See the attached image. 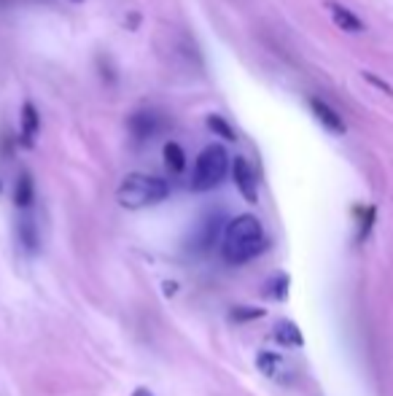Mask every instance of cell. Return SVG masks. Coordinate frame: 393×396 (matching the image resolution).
<instances>
[{"label":"cell","mask_w":393,"mask_h":396,"mask_svg":"<svg viewBox=\"0 0 393 396\" xmlns=\"http://www.w3.org/2000/svg\"><path fill=\"white\" fill-rule=\"evenodd\" d=\"M264 248H267V235H264V226L256 216L245 213L223 226L221 254L226 264H245V261L256 259Z\"/></svg>","instance_id":"1"},{"label":"cell","mask_w":393,"mask_h":396,"mask_svg":"<svg viewBox=\"0 0 393 396\" xmlns=\"http://www.w3.org/2000/svg\"><path fill=\"white\" fill-rule=\"evenodd\" d=\"M170 197V184L159 175L146 172H130L116 189V200L127 210H143V207L159 205Z\"/></svg>","instance_id":"2"},{"label":"cell","mask_w":393,"mask_h":396,"mask_svg":"<svg viewBox=\"0 0 393 396\" xmlns=\"http://www.w3.org/2000/svg\"><path fill=\"white\" fill-rule=\"evenodd\" d=\"M232 170V162L223 151V146H207L202 149V154L197 156V165H194V175H191V186L197 191H210L216 189L226 178V172Z\"/></svg>","instance_id":"3"},{"label":"cell","mask_w":393,"mask_h":396,"mask_svg":"<svg viewBox=\"0 0 393 396\" xmlns=\"http://www.w3.org/2000/svg\"><path fill=\"white\" fill-rule=\"evenodd\" d=\"M232 178H235V186L240 189V194L248 200V203H256L258 200V186H256V172L248 165V159L235 156L232 162Z\"/></svg>","instance_id":"4"},{"label":"cell","mask_w":393,"mask_h":396,"mask_svg":"<svg viewBox=\"0 0 393 396\" xmlns=\"http://www.w3.org/2000/svg\"><path fill=\"white\" fill-rule=\"evenodd\" d=\"M273 337L277 340V345H283V348H302V345H305L302 329L296 327L294 321H289V318H280V321L275 324Z\"/></svg>","instance_id":"5"},{"label":"cell","mask_w":393,"mask_h":396,"mask_svg":"<svg viewBox=\"0 0 393 396\" xmlns=\"http://www.w3.org/2000/svg\"><path fill=\"white\" fill-rule=\"evenodd\" d=\"M310 108H312V114L318 116V121L324 124L326 130H331V132H337V135L345 132V124H342L340 114H337V111H334L329 103L318 100V97H312V100H310Z\"/></svg>","instance_id":"6"},{"label":"cell","mask_w":393,"mask_h":396,"mask_svg":"<svg viewBox=\"0 0 393 396\" xmlns=\"http://www.w3.org/2000/svg\"><path fill=\"white\" fill-rule=\"evenodd\" d=\"M326 6H329V11H331V19L337 22V27H342L345 33H364V22H361L350 8H345V6L334 3V0H329Z\"/></svg>","instance_id":"7"},{"label":"cell","mask_w":393,"mask_h":396,"mask_svg":"<svg viewBox=\"0 0 393 396\" xmlns=\"http://www.w3.org/2000/svg\"><path fill=\"white\" fill-rule=\"evenodd\" d=\"M33 200H35L33 178H30V172H22V175L17 178V194H14V203H17V207L27 210V207L33 205Z\"/></svg>","instance_id":"8"},{"label":"cell","mask_w":393,"mask_h":396,"mask_svg":"<svg viewBox=\"0 0 393 396\" xmlns=\"http://www.w3.org/2000/svg\"><path fill=\"white\" fill-rule=\"evenodd\" d=\"M256 367L261 375H267V378H277L280 372H283V359L273 353V350H261L256 356Z\"/></svg>","instance_id":"9"},{"label":"cell","mask_w":393,"mask_h":396,"mask_svg":"<svg viewBox=\"0 0 393 396\" xmlns=\"http://www.w3.org/2000/svg\"><path fill=\"white\" fill-rule=\"evenodd\" d=\"M289 283H291V278L286 275V273H277V275H273L267 280L264 294H267L270 299H286V296H289Z\"/></svg>","instance_id":"10"},{"label":"cell","mask_w":393,"mask_h":396,"mask_svg":"<svg viewBox=\"0 0 393 396\" xmlns=\"http://www.w3.org/2000/svg\"><path fill=\"white\" fill-rule=\"evenodd\" d=\"M165 162H167V168H170L172 172L186 170V154H184V149H181L178 143H167V146H165Z\"/></svg>","instance_id":"11"},{"label":"cell","mask_w":393,"mask_h":396,"mask_svg":"<svg viewBox=\"0 0 393 396\" xmlns=\"http://www.w3.org/2000/svg\"><path fill=\"white\" fill-rule=\"evenodd\" d=\"M207 127H210V132L221 135L223 140H235V130H232L229 121L221 119V116H207Z\"/></svg>","instance_id":"12"},{"label":"cell","mask_w":393,"mask_h":396,"mask_svg":"<svg viewBox=\"0 0 393 396\" xmlns=\"http://www.w3.org/2000/svg\"><path fill=\"white\" fill-rule=\"evenodd\" d=\"M19 238L25 243V248L27 251H35V245H38V235H35V226L30 219H22V224H19Z\"/></svg>","instance_id":"13"},{"label":"cell","mask_w":393,"mask_h":396,"mask_svg":"<svg viewBox=\"0 0 393 396\" xmlns=\"http://www.w3.org/2000/svg\"><path fill=\"white\" fill-rule=\"evenodd\" d=\"M264 318V308H251V305H240L232 310V321H256Z\"/></svg>","instance_id":"14"},{"label":"cell","mask_w":393,"mask_h":396,"mask_svg":"<svg viewBox=\"0 0 393 396\" xmlns=\"http://www.w3.org/2000/svg\"><path fill=\"white\" fill-rule=\"evenodd\" d=\"M35 130H38V116H35V108L30 103L25 105V135L27 140L35 135Z\"/></svg>","instance_id":"15"},{"label":"cell","mask_w":393,"mask_h":396,"mask_svg":"<svg viewBox=\"0 0 393 396\" xmlns=\"http://www.w3.org/2000/svg\"><path fill=\"white\" fill-rule=\"evenodd\" d=\"M361 76H364V81H369V84H372V86H377V89H380L382 95H388V97H393V86L388 84V81H382L380 76H375V73H369V70H364Z\"/></svg>","instance_id":"16"},{"label":"cell","mask_w":393,"mask_h":396,"mask_svg":"<svg viewBox=\"0 0 393 396\" xmlns=\"http://www.w3.org/2000/svg\"><path fill=\"white\" fill-rule=\"evenodd\" d=\"M375 219H377V210L375 207H364V219H361V240L369 235V229H372V224H375Z\"/></svg>","instance_id":"17"},{"label":"cell","mask_w":393,"mask_h":396,"mask_svg":"<svg viewBox=\"0 0 393 396\" xmlns=\"http://www.w3.org/2000/svg\"><path fill=\"white\" fill-rule=\"evenodd\" d=\"M132 396H154V394H151L149 388H143V385H140V388H135V391H132Z\"/></svg>","instance_id":"18"}]
</instances>
